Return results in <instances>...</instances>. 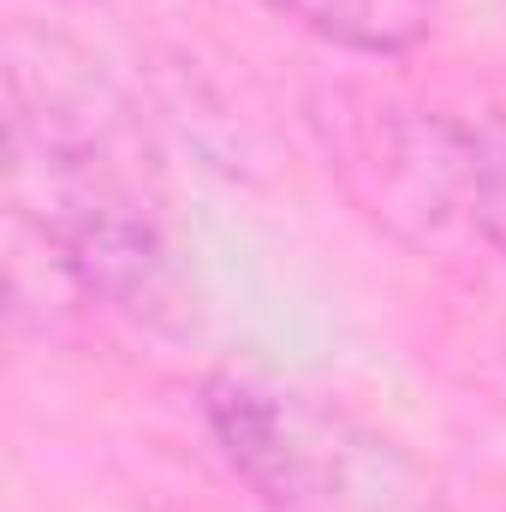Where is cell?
<instances>
[{"instance_id": "1", "label": "cell", "mask_w": 506, "mask_h": 512, "mask_svg": "<svg viewBox=\"0 0 506 512\" xmlns=\"http://www.w3.org/2000/svg\"><path fill=\"white\" fill-rule=\"evenodd\" d=\"M393 179L417 203L465 215L506 256V120L417 114L399 137Z\"/></svg>"}, {"instance_id": "2", "label": "cell", "mask_w": 506, "mask_h": 512, "mask_svg": "<svg viewBox=\"0 0 506 512\" xmlns=\"http://www.w3.org/2000/svg\"><path fill=\"white\" fill-rule=\"evenodd\" d=\"M274 6L286 18H298L304 30H316L340 48H364V54L411 48L435 18V0H274Z\"/></svg>"}]
</instances>
